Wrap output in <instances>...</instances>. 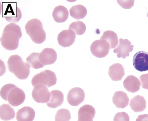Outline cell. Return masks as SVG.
I'll list each match as a JSON object with an SVG mask.
<instances>
[{"mask_svg": "<svg viewBox=\"0 0 148 121\" xmlns=\"http://www.w3.org/2000/svg\"><path fill=\"white\" fill-rule=\"evenodd\" d=\"M22 34L21 27L14 23L5 26L0 38L1 45L9 51H14L18 48Z\"/></svg>", "mask_w": 148, "mask_h": 121, "instance_id": "1", "label": "cell"}, {"mask_svg": "<svg viewBox=\"0 0 148 121\" xmlns=\"http://www.w3.org/2000/svg\"><path fill=\"white\" fill-rule=\"evenodd\" d=\"M1 96L14 107L22 104L26 98L25 94L22 89L12 84L3 85L0 91Z\"/></svg>", "mask_w": 148, "mask_h": 121, "instance_id": "2", "label": "cell"}, {"mask_svg": "<svg viewBox=\"0 0 148 121\" xmlns=\"http://www.w3.org/2000/svg\"><path fill=\"white\" fill-rule=\"evenodd\" d=\"M7 65L9 71L19 79H26L30 74V65L23 62L22 58L18 55L10 56L8 60Z\"/></svg>", "mask_w": 148, "mask_h": 121, "instance_id": "3", "label": "cell"}, {"mask_svg": "<svg viewBox=\"0 0 148 121\" xmlns=\"http://www.w3.org/2000/svg\"><path fill=\"white\" fill-rule=\"evenodd\" d=\"M25 29L26 33L34 42L41 44L45 41L46 32L39 20L35 18L29 21L25 25Z\"/></svg>", "mask_w": 148, "mask_h": 121, "instance_id": "4", "label": "cell"}, {"mask_svg": "<svg viewBox=\"0 0 148 121\" xmlns=\"http://www.w3.org/2000/svg\"><path fill=\"white\" fill-rule=\"evenodd\" d=\"M57 80L56 75L54 72L46 70L34 76L31 83L34 87L38 85H42L50 88L56 84Z\"/></svg>", "mask_w": 148, "mask_h": 121, "instance_id": "5", "label": "cell"}, {"mask_svg": "<svg viewBox=\"0 0 148 121\" xmlns=\"http://www.w3.org/2000/svg\"><path fill=\"white\" fill-rule=\"evenodd\" d=\"M110 46L104 39L95 40L90 46V51L92 55L98 58H103L109 53Z\"/></svg>", "mask_w": 148, "mask_h": 121, "instance_id": "6", "label": "cell"}, {"mask_svg": "<svg viewBox=\"0 0 148 121\" xmlns=\"http://www.w3.org/2000/svg\"><path fill=\"white\" fill-rule=\"evenodd\" d=\"M32 95L33 99L38 103H47L50 100L51 93L47 87L39 85L34 87Z\"/></svg>", "mask_w": 148, "mask_h": 121, "instance_id": "7", "label": "cell"}, {"mask_svg": "<svg viewBox=\"0 0 148 121\" xmlns=\"http://www.w3.org/2000/svg\"><path fill=\"white\" fill-rule=\"evenodd\" d=\"M134 45L127 39H123L120 38L119 40L118 45L113 50L115 53L117 54V57L126 58L129 56L130 53L133 51Z\"/></svg>", "mask_w": 148, "mask_h": 121, "instance_id": "8", "label": "cell"}, {"mask_svg": "<svg viewBox=\"0 0 148 121\" xmlns=\"http://www.w3.org/2000/svg\"><path fill=\"white\" fill-rule=\"evenodd\" d=\"M133 65L135 69L143 72L148 70V53L139 51L134 55Z\"/></svg>", "mask_w": 148, "mask_h": 121, "instance_id": "9", "label": "cell"}, {"mask_svg": "<svg viewBox=\"0 0 148 121\" xmlns=\"http://www.w3.org/2000/svg\"><path fill=\"white\" fill-rule=\"evenodd\" d=\"M85 96V93L82 89L79 87L74 88L69 92L67 102L71 106H77L84 101Z\"/></svg>", "mask_w": 148, "mask_h": 121, "instance_id": "10", "label": "cell"}, {"mask_svg": "<svg viewBox=\"0 0 148 121\" xmlns=\"http://www.w3.org/2000/svg\"><path fill=\"white\" fill-rule=\"evenodd\" d=\"M76 34L72 30H64L58 34L57 40L59 44L63 48L72 45L76 39Z\"/></svg>", "mask_w": 148, "mask_h": 121, "instance_id": "11", "label": "cell"}, {"mask_svg": "<svg viewBox=\"0 0 148 121\" xmlns=\"http://www.w3.org/2000/svg\"><path fill=\"white\" fill-rule=\"evenodd\" d=\"M39 58L45 66L51 65L56 61L57 59V54L53 49L46 48L40 53Z\"/></svg>", "mask_w": 148, "mask_h": 121, "instance_id": "12", "label": "cell"}, {"mask_svg": "<svg viewBox=\"0 0 148 121\" xmlns=\"http://www.w3.org/2000/svg\"><path fill=\"white\" fill-rule=\"evenodd\" d=\"M96 114L94 108L89 105H84L79 109L77 121H93Z\"/></svg>", "mask_w": 148, "mask_h": 121, "instance_id": "13", "label": "cell"}, {"mask_svg": "<svg viewBox=\"0 0 148 121\" xmlns=\"http://www.w3.org/2000/svg\"><path fill=\"white\" fill-rule=\"evenodd\" d=\"M35 116L34 109L29 106H25L18 110L16 118L17 121H33Z\"/></svg>", "mask_w": 148, "mask_h": 121, "instance_id": "14", "label": "cell"}, {"mask_svg": "<svg viewBox=\"0 0 148 121\" xmlns=\"http://www.w3.org/2000/svg\"><path fill=\"white\" fill-rule=\"evenodd\" d=\"M108 73L112 81H120L125 76V69L122 64L116 63L109 67Z\"/></svg>", "mask_w": 148, "mask_h": 121, "instance_id": "15", "label": "cell"}, {"mask_svg": "<svg viewBox=\"0 0 148 121\" xmlns=\"http://www.w3.org/2000/svg\"><path fill=\"white\" fill-rule=\"evenodd\" d=\"M123 84L124 88L127 91L134 93L140 90L141 83L136 77L131 75L127 77L124 80Z\"/></svg>", "mask_w": 148, "mask_h": 121, "instance_id": "16", "label": "cell"}, {"mask_svg": "<svg viewBox=\"0 0 148 121\" xmlns=\"http://www.w3.org/2000/svg\"><path fill=\"white\" fill-rule=\"evenodd\" d=\"M113 102L116 107L125 108L129 104V98L125 92L119 91L116 92L113 97Z\"/></svg>", "mask_w": 148, "mask_h": 121, "instance_id": "17", "label": "cell"}, {"mask_svg": "<svg viewBox=\"0 0 148 121\" xmlns=\"http://www.w3.org/2000/svg\"><path fill=\"white\" fill-rule=\"evenodd\" d=\"M52 16L56 22L58 23H63L68 19L69 12L66 8L62 5H59L54 9Z\"/></svg>", "mask_w": 148, "mask_h": 121, "instance_id": "18", "label": "cell"}, {"mask_svg": "<svg viewBox=\"0 0 148 121\" xmlns=\"http://www.w3.org/2000/svg\"><path fill=\"white\" fill-rule=\"evenodd\" d=\"M51 98L49 101L46 105L51 108H56L62 104L64 102V95L62 92L59 90H53L50 92Z\"/></svg>", "mask_w": 148, "mask_h": 121, "instance_id": "19", "label": "cell"}, {"mask_svg": "<svg viewBox=\"0 0 148 121\" xmlns=\"http://www.w3.org/2000/svg\"><path fill=\"white\" fill-rule=\"evenodd\" d=\"M130 106L135 112L143 111L146 107V101L143 96L137 95L131 99Z\"/></svg>", "mask_w": 148, "mask_h": 121, "instance_id": "20", "label": "cell"}, {"mask_svg": "<svg viewBox=\"0 0 148 121\" xmlns=\"http://www.w3.org/2000/svg\"><path fill=\"white\" fill-rule=\"evenodd\" d=\"M6 11L5 19L9 22L16 23L20 20L22 17L21 10L18 7L13 8L10 6Z\"/></svg>", "mask_w": 148, "mask_h": 121, "instance_id": "21", "label": "cell"}, {"mask_svg": "<svg viewBox=\"0 0 148 121\" xmlns=\"http://www.w3.org/2000/svg\"><path fill=\"white\" fill-rule=\"evenodd\" d=\"M70 15L77 20L84 18L87 14V9L81 5H74L69 10Z\"/></svg>", "mask_w": 148, "mask_h": 121, "instance_id": "22", "label": "cell"}, {"mask_svg": "<svg viewBox=\"0 0 148 121\" xmlns=\"http://www.w3.org/2000/svg\"><path fill=\"white\" fill-rule=\"evenodd\" d=\"M15 113L14 109L7 104H4L0 106V118L4 121H9L14 119Z\"/></svg>", "mask_w": 148, "mask_h": 121, "instance_id": "23", "label": "cell"}, {"mask_svg": "<svg viewBox=\"0 0 148 121\" xmlns=\"http://www.w3.org/2000/svg\"><path fill=\"white\" fill-rule=\"evenodd\" d=\"M100 39H104L109 43L110 49L115 48L118 44L119 40L117 34L112 31H104Z\"/></svg>", "mask_w": 148, "mask_h": 121, "instance_id": "24", "label": "cell"}, {"mask_svg": "<svg viewBox=\"0 0 148 121\" xmlns=\"http://www.w3.org/2000/svg\"><path fill=\"white\" fill-rule=\"evenodd\" d=\"M40 53L34 52L26 58V61L30 66L35 69H39L45 66L39 58Z\"/></svg>", "mask_w": 148, "mask_h": 121, "instance_id": "25", "label": "cell"}, {"mask_svg": "<svg viewBox=\"0 0 148 121\" xmlns=\"http://www.w3.org/2000/svg\"><path fill=\"white\" fill-rule=\"evenodd\" d=\"M69 29L72 30L77 35H82L85 32L86 27L83 22L77 21L71 23Z\"/></svg>", "mask_w": 148, "mask_h": 121, "instance_id": "26", "label": "cell"}, {"mask_svg": "<svg viewBox=\"0 0 148 121\" xmlns=\"http://www.w3.org/2000/svg\"><path fill=\"white\" fill-rule=\"evenodd\" d=\"M71 118L69 110L65 109H59L55 116V121H69Z\"/></svg>", "mask_w": 148, "mask_h": 121, "instance_id": "27", "label": "cell"}, {"mask_svg": "<svg viewBox=\"0 0 148 121\" xmlns=\"http://www.w3.org/2000/svg\"><path fill=\"white\" fill-rule=\"evenodd\" d=\"M114 121H130L129 115L125 112H120L115 115Z\"/></svg>", "mask_w": 148, "mask_h": 121, "instance_id": "28", "label": "cell"}, {"mask_svg": "<svg viewBox=\"0 0 148 121\" xmlns=\"http://www.w3.org/2000/svg\"><path fill=\"white\" fill-rule=\"evenodd\" d=\"M117 3L125 9H130L134 4V1H117Z\"/></svg>", "mask_w": 148, "mask_h": 121, "instance_id": "29", "label": "cell"}, {"mask_svg": "<svg viewBox=\"0 0 148 121\" xmlns=\"http://www.w3.org/2000/svg\"><path fill=\"white\" fill-rule=\"evenodd\" d=\"M141 87L148 90V73L141 75L140 77Z\"/></svg>", "mask_w": 148, "mask_h": 121, "instance_id": "30", "label": "cell"}, {"mask_svg": "<svg viewBox=\"0 0 148 121\" xmlns=\"http://www.w3.org/2000/svg\"><path fill=\"white\" fill-rule=\"evenodd\" d=\"M136 121H148V114L139 115Z\"/></svg>", "mask_w": 148, "mask_h": 121, "instance_id": "31", "label": "cell"}]
</instances>
